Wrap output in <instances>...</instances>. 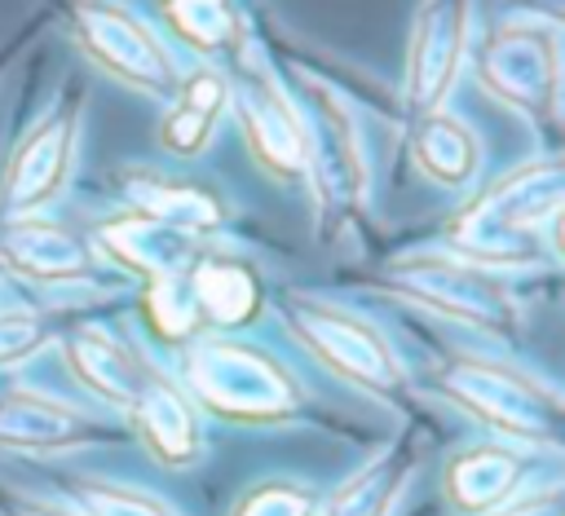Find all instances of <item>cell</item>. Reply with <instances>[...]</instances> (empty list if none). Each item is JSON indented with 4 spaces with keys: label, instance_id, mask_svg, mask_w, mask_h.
<instances>
[{
    "label": "cell",
    "instance_id": "obj_1",
    "mask_svg": "<svg viewBox=\"0 0 565 516\" xmlns=\"http://www.w3.org/2000/svg\"><path fill=\"white\" fill-rule=\"evenodd\" d=\"M446 388L490 428L521 441H552L561 423V401L552 388L490 362H459L446 370Z\"/></svg>",
    "mask_w": 565,
    "mask_h": 516
},
{
    "label": "cell",
    "instance_id": "obj_2",
    "mask_svg": "<svg viewBox=\"0 0 565 516\" xmlns=\"http://www.w3.org/2000/svg\"><path fill=\"white\" fill-rule=\"evenodd\" d=\"M190 379L212 410L234 419H278L296 401L291 379L243 344H203L190 357Z\"/></svg>",
    "mask_w": 565,
    "mask_h": 516
},
{
    "label": "cell",
    "instance_id": "obj_3",
    "mask_svg": "<svg viewBox=\"0 0 565 516\" xmlns=\"http://www.w3.org/2000/svg\"><path fill=\"white\" fill-rule=\"evenodd\" d=\"M291 322L309 340V348L322 362H331L340 375H349L366 388H397V379H402L397 357L366 322H358L340 309H322V304H296Z\"/></svg>",
    "mask_w": 565,
    "mask_h": 516
},
{
    "label": "cell",
    "instance_id": "obj_4",
    "mask_svg": "<svg viewBox=\"0 0 565 516\" xmlns=\"http://www.w3.org/2000/svg\"><path fill=\"white\" fill-rule=\"evenodd\" d=\"M406 291L428 300L433 309L459 318V322H472V326H486V331H499L508 322V295L494 278L486 273H472L463 265H446V260H419L402 273Z\"/></svg>",
    "mask_w": 565,
    "mask_h": 516
},
{
    "label": "cell",
    "instance_id": "obj_5",
    "mask_svg": "<svg viewBox=\"0 0 565 516\" xmlns=\"http://www.w3.org/2000/svg\"><path fill=\"white\" fill-rule=\"evenodd\" d=\"M97 432L93 419L79 410L44 397V393H9L0 401V445H22V450H62L79 445Z\"/></svg>",
    "mask_w": 565,
    "mask_h": 516
},
{
    "label": "cell",
    "instance_id": "obj_6",
    "mask_svg": "<svg viewBox=\"0 0 565 516\" xmlns=\"http://www.w3.org/2000/svg\"><path fill=\"white\" fill-rule=\"evenodd\" d=\"M132 406H137V423H141L146 445L163 463H190V459H199V423H194V410H190V401L168 379L150 375Z\"/></svg>",
    "mask_w": 565,
    "mask_h": 516
},
{
    "label": "cell",
    "instance_id": "obj_7",
    "mask_svg": "<svg viewBox=\"0 0 565 516\" xmlns=\"http://www.w3.org/2000/svg\"><path fill=\"white\" fill-rule=\"evenodd\" d=\"M516 476H521V463H516L508 450H499V445H477V450H468V454H459V459L450 463V472H446V494H450V503H455L459 512L481 516V512H494V507L512 494Z\"/></svg>",
    "mask_w": 565,
    "mask_h": 516
},
{
    "label": "cell",
    "instance_id": "obj_8",
    "mask_svg": "<svg viewBox=\"0 0 565 516\" xmlns=\"http://www.w3.org/2000/svg\"><path fill=\"white\" fill-rule=\"evenodd\" d=\"M75 366H79V375H84L102 397H110V401H119V406H132L137 393H141L146 379H150V370H146L128 348H119L115 340H102V335L75 340Z\"/></svg>",
    "mask_w": 565,
    "mask_h": 516
},
{
    "label": "cell",
    "instance_id": "obj_9",
    "mask_svg": "<svg viewBox=\"0 0 565 516\" xmlns=\"http://www.w3.org/2000/svg\"><path fill=\"white\" fill-rule=\"evenodd\" d=\"M406 472L397 459H380L371 467H362L349 485H340L313 516H384L402 490Z\"/></svg>",
    "mask_w": 565,
    "mask_h": 516
},
{
    "label": "cell",
    "instance_id": "obj_10",
    "mask_svg": "<svg viewBox=\"0 0 565 516\" xmlns=\"http://www.w3.org/2000/svg\"><path fill=\"white\" fill-rule=\"evenodd\" d=\"M9 260L35 278H66L84 265V251L75 238H66L62 229H49V225H22L13 238H9Z\"/></svg>",
    "mask_w": 565,
    "mask_h": 516
},
{
    "label": "cell",
    "instance_id": "obj_11",
    "mask_svg": "<svg viewBox=\"0 0 565 516\" xmlns=\"http://www.w3.org/2000/svg\"><path fill=\"white\" fill-rule=\"evenodd\" d=\"M194 295L216 322H243L256 313V278L243 265H203L194 273Z\"/></svg>",
    "mask_w": 565,
    "mask_h": 516
},
{
    "label": "cell",
    "instance_id": "obj_12",
    "mask_svg": "<svg viewBox=\"0 0 565 516\" xmlns=\"http://www.w3.org/2000/svg\"><path fill=\"white\" fill-rule=\"evenodd\" d=\"M75 512L84 516H172L159 498L141 494V490H124V485H97V481H84L75 485Z\"/></svg>",
    "mask_w": 565,
    "mask_h": 516
},
{
    "label": "cell",
    "instance_id": "obj_13",
    "mask_svg": "<svg viewBox=\"0 0 565 516\" xmlns=\"http://www.w3.org/2000/svg\"><path fill=\"white\" fill-rule=\"evenodd\" d=\"M234 516H313V498L296 485H260L238 503Z\"/></svg>",
    "mask_w": 565,
    "mask_h": 516
},
{
    "label": "cell",
    "instance_id": "obj_14",
    "mask_svg": "<svg viewBox=\"0 0 565 516\" xmlns=\"http://www.w3.org/2000/svg\"><path fill=\"white\" fill-rule=\"evenodd\" d=\"M494 516H561V494H556V485H547V490L521 494L512 503H499Z\"/></svg>",
    "mask_w": 565,
    "mask_h": 516
},
{
    "label": "cell",
    "instance_id": "obj_15",
    "mask_svg": "<svg viewBox=\"0 0 565 516\" xmlns=\"http://www.w3.org/2000/svg\"><path fill=\"white\" fill-rule=\"evenodd\" d=\"M9 516H84V512H71V507H53V503H31V498H18L9 507Z\"/></svg>",
    "mask_w": 565,
    "mask_h": 516
}]
</instances>
